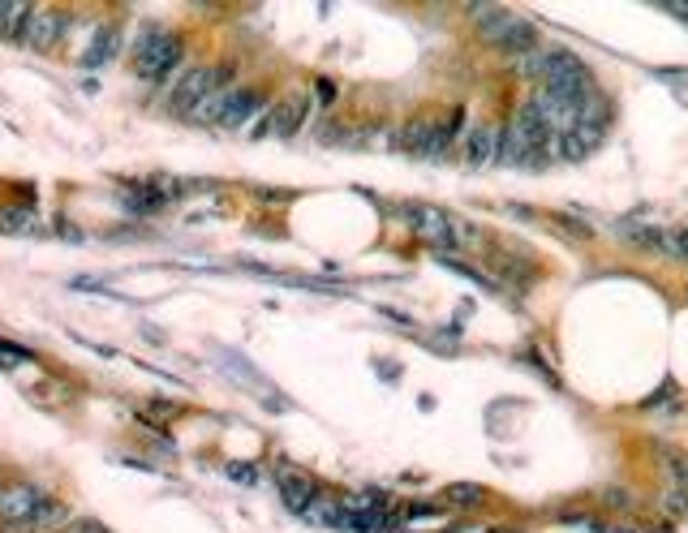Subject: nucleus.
I'll return each instance as SVG.
<instances>
[{"mask_svg":"<svg viewBox=\"0 0 688 533\" xmlns=\"http://www.w3.org/2000/svg\"><path fill=\"white\" fill-rule=\"evenodd\" d=\"M469 18L482 48H491L504 61H516V56L542 48V31L508 5H469Z\"/></svg>","mask_w":688,"mask_h":533,"instance_id":"f257e3e1","label":"nucleus"},{"mask_svg":"<svg viewBox=\"0 0 688 533\" xmlns=\"http://www.w3.org/2000/svg\"><path fill=\"white\" fill-rule=\"evenodd\" d=\"M435 263H439V267H448L452 276H461V280H473L478 288H486V293H495V288H499V284H495L491 276H482L478 267H473V263H465V258H456V254H435Z\"/></svg>","mask_w":688,"mask_h":533,"instance_id":"f3484780","label":"nucleus"},{"mask_svg":"<svg viewBox=\"0 0 688 533\" xmlns=\"http://www.w3.org/2000/svg\"><path fill=\"white\" fill-rule=\"evenodd\" d=\"M310 117V95H284L267 108V138H297Z\"/></svg>","mask_w":688,"mask_h":533,"instance_id":"9d476101","label":"nucleus"},{"mask_svg":"<svg viewBox=\"0 0 688 533\" xmlns=\"http://www.w3.org/2000/svg\"><path fill=\"white\" fill-rule=\"evenodd\" d=\"M663 254L676 258V263H688V224L684 228H663Z\"/></svg>","mask_w":688,"mask_h":533,"instance_id":"a211bd4d","label":"nucleus"},{"mask_svg":"<svg viewBox=\"0 0 688 533\" xmlns=\"http://www.w3.org/2000/svg\"><path fill=\"white\" fill-rule=\"evenodd\" d=\"M663 13H667V18H676V22H684V31H688V5H667Z\"/></svg>","mask_w":688,"mask_h":533,"instance_id":"b1692460","label":"nucleus"},{"mask_svg":"<svg viewBox=\"0 0 688 533\" xmlns=\"http://www.w3.org/2000/svg\"><path fill=\"white\" fill-rule=\"evenodd\" d=\"M551 220H555L559 228H568V233H577V241H594L590 228H585L581 220H572V215H551Z\"/></svg>","mask_w":688,"mask_h":533,"instance_id":"412c9836","label":"nucleus"},{"mask_svg":"<svg viewBox=\"0 0 688 533\" xmlns=\"http://www.w3.org/2000/svg\"><path fill=\"white\" fill-rule=\"evenodd\" d=\"M491 533H521V529H491Z\"/></svg>","mask_w":688,"mask_h":533,"instance_id":"a878e982","label":"nucleus"},{"mask_svg":"<svg viewBox=\"0 0 688 533\" xmlns=\"http://www.w3.org/2000/svg\"><path fill=\"white\" fill-rule=\"evenodd\" d=\"M314 495H319V486H314L310 478H306V473H280V499H284V508H289V512H306L310 508V499Z\"/></svg>","mask_w":688,"mask_h":533,"instance_id":"ddd939ff","label":"nucleus"},{"mask_svg":"<svg viewBox=\"0 0 688 533\" xmlns=\"http://www.w3.org/2000/svg\"><path fill=\"white\" fill-rule=\"evenodd\" d=\"M65 525H69V508H65V503H56V499H48L31 516V525H26L22 533H56V529H65Z\"/></svg>","mask_w":688,"mask_h":533,"instance_id":"2eb2a0df","label":"nucleus"},{"mask_svg":"<svg viewBox=\"0 0 688 533\" xmlns=\"http://www.w3.org/2000/svg\"><path fill=\"white\" fill-rule=\"evenodd\" d=\"M443 503H456V508H482L486 503V486L478 482H452V486H443L439 491Z\"/></svg>","mask_w":688,"mask_h":533,"instance_id":"dca6fc26","label":"nucleus"},{"mask_svg":"<svg viewBox=\"0 0 688 533\" xmlns=\"http://www.w3.org/2000/svg\"><path fill=\"white\" fill-rule=\"evenodd\" d=\"M658 508H663V516H688V491H684V486L667 491L663 499H658Z\"/></svg>","mask_w":688,"mask_h":533,"instance_id":"6ab92c4d","label":"nucleus"},{"mask_svg":"<svg viewBox=\"0 0 688 533\" xmlns=\"http://www.w3.org/2000/svg\"><path fill=\"white\" fill-rule=\"evenodd\" d=\"M43 503H48V495H43L39 486H31V482L0 486V529H5V533H22Z\"/></svg>","mask_w":688,"mask_h":533,"instance_id":"6e6552de","label":"nucleus"},{"mask_svg":"<svg viewBox=\"0 0 688 533\" xmlns=\"http://www.w3.org/2000/svg\"><path fill=\"white\" fill-rule=\"evenodd\" d=\"M56 533H104V525H99V521H69L65 529H56Z\"/></svg>","mask_w":688,"mask_h":533,"instance_id":"5701e85b","label":"nucleus"},{"mask_svg":"<svg viewBox=\"0 0 688 533\" xmlns=\"http://www.w3.org/2000/svg\"><path fill=\"white\" fill-rule=\"evenodd\" d=\"M547 129H542L538 112L525 104H516V112L504 125V151H499V164L504 168H516V172H542L551 160H547Z\"/></svg>","mask_w":688,"mask_h":533,"instance_id":"f03ea898","label":"nucleus"},{"mask_svg":"<svg viewBox=\"0 0 688 533\" xmlns=\"http://www.w3.org/2000/svg\"><path fill=\"white\" fill-rule=\"evenodd\" d=\"M319 95H323L319 104H332V99H336V86H332V82H319Z\"/></svg>","mask_w":688,"mask_h":533,"instance_id":"393cba45","label":"nucleus"},{"mask_svg":"<svg viewBox=\"0 0 688 533\" xmlns=\"http://www.w3.org/2000/svg\"><path fill=\"white\" fill-rule=\"evenodd\" d=\"M117 52H121V31L117 26H99L91 48L82 52V69H104V65L117 61Z\"/></svg>","mask_w":688,"mask_h":533,"instance_id":"f8f14e48","label":"nucleus"},{"mask_svg":"<svg viewBox=\"0 0 688 533\" xmlns=\"http://www.w3.org/2000/svg\"><path fill=\"white\" fill-rule=\"evenodd\" d=\"M400 215H405L409 233L418 237L422 246H430V254H456L473 241V228L435 203H409V207H400Z\"/></svg>","mask_w":688,"mask_h":533,"instance_id":"7ed1b4c3","label":"nucleus"},{"mask_svg":"<svg viewBox=\"0 0 688 533\" xmlns=\"http://www.w3.org/2000/svg\"><path fill=\"white\" fill-rule=\"evenodd\" d=\"M499 151H504V125L495 117L491 121H478L473 129H465V142H461V164L469 172H486L499 164Z\"/></svg>","mask_w":688,"mask_h":533,"instance_id":"0eeeda50","label":"nucleus"},{"mask_svg":"<svg viewBox=\"0 0 688 533\" xmlns=\"http://www.w3.org/2000/svg\"><path fill=\"white\" fill-rule=\"evenodd\" d=\"M0 233L9 237H43L48 233V220L35 207H0Z\"/></svg>","mask_w":688,"mask_h":533,"instance_id":"9b49d317","label":"nucleus"},{"mask_svg":"<svg viewBox=\"0 0 688 533\" xmlns=\"http://www.w3.org/2000/svg\"><path fill=\"white\" fill-rule=\"evenodd\" d=\"M233 86V65H190V69H181V78H177V86H172V112L177 117H194V108L203 104L207 95H215V91H228Z\"/></svg>","mask_w":688,"mask_h":533,"instance_id":"39448f33","label":"nucleus"},{"mask_svg":"<svg viewBox=\"0 0 688 533\" xmlns=\"http://www.w3.org/2000/svg\"><path fill=\"white\" fill-rule=\"evenodd\" d=\"M620 237H624L633 250H641V254H663V228H650V224H633V220H624V224H620Z\"/></svg>","mask_w":688,"mask_h":533,"instance_id":"4468645a","label":"nucleus"},{"mask_svg":"<svg viewBox=\"0 0 688 533\" xmlns=\"http://www.w3.org/2000/svg\"><path fill=\"white\" fill-rule=\"evenodd\" d=\"M65 31H69L65 13L31 9V18H26V26H22V43H26V48H35V52H48V48H56V43L65 39Z\"/></svg>","mask_w":688,"mask_h":533,"instance_id":"1a4fd4ad","label":"nucleus"},{"mask_svg":"<svg viewBox=\"0 0 688 533\" xmlns=\"http://www.w3.org/2000/svg\"><path fill=\"white\" fill-rule=\"evenodd\" d=\"M263 95L250 91V86H228V91H215L207 95L203 104L194 108V125H211V129H241L250 125L258 112H263Z\"/></svg>","mask_w":688,"mask_h":533,"instance_id":"20e7f679","label":"nucleus"},{"mask_svg":"<svg viewBox=\"0 0 688 533\" xmlns=\"http://www.w3.org/2000/svg\"><path fill=\"white\" fill-rule=\"evenodd\" d=\"M602 503H607V508H620V512H628V508H633V495H628V491H620V486H607V491H602Z\"/></svg>","mask_w":688,"mask_h":533,"instance_id":"aec40b11","label":"nucleus"},{"mask_svg":"<svg viewBox=\"0 0 688 533\" xmlns=\"http://www.w3.org/2000/svg\"><path fill=\"white\" fill-rule=\"evenodd\" d=\"M228 473H233V482H258V469L254 465H241V460H233V465H228Z\"/></svg>","mask_w":688,"mask_h":533,"instance_id":"4be33fe9","label":"nucleus"},{"mask_svg":"<svg viewBox=\"0 0 688 533\" xmlns=\"http://www.w3.org/2000/svg\"><path fill=\"white\" fill-rule=\"evenodd\" d=\"M185 61V43L172 35V31H147L138 39V48H134V74L138 78H151V82H160V78H172L181 69Z\"/></svg>","mask_w":688,"mask_h":533,"instance_id":"423d86ee","label":"nucleus"}]
</instances>
